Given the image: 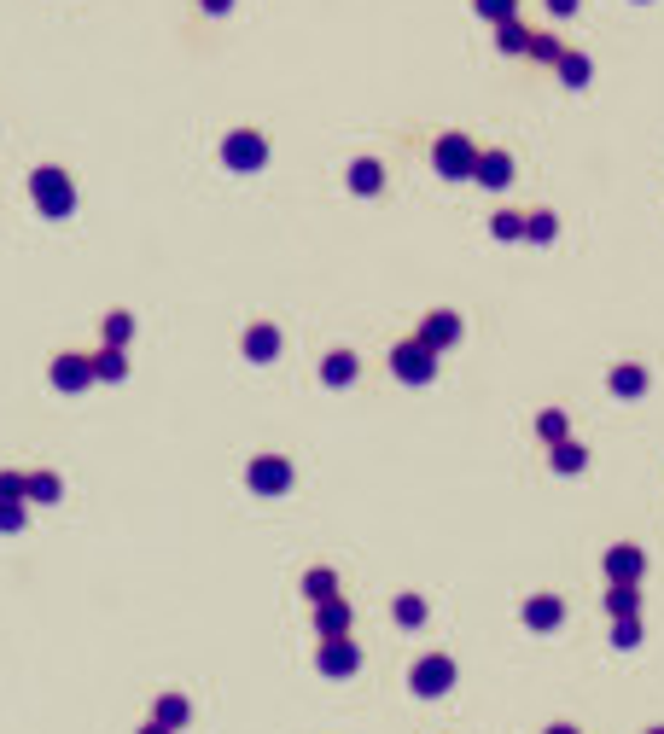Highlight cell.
I'll return each instance as SVG.
<instances>
[{
	"label": "cell",
	"instance_id": "27",
	"mask_svg": "<svg viewBox=\"0 0 664 734\" xmlns=\"http://www.w3.org/2000/svg\"><path fill=\"white\" fill-rule=\"evenodd\" d=\"M30 490V472H0V501H24Z\"/></svg>",
	"mask_w": 664,
	"mask_h": 734
},
{
	"label": "cell",
	"instance_id": "5",
	"mask_svg": "<svg viewBox=\"0 0 664 734\" xmlns=\"http://www.w3.org/2000/svg\"><path fill=\"white\" fill-rule=\"evenodd\" d=\"M245 484H251L257 496H280V490L292 484V461H280V455H257V461L245 467Z\"/></svg>",
	"mask_w": 664,
	"mask_h": 734
},
{
	"label": "cell",
	"instance_id": "9",
	"mask_svg": "<svg viewBox=\"0 0 664 734\" xmlns=\"http://www.w3.org/2000/svg\"><path fill=\"white\" fill-rule=\"evenodd\" d=\"M455 338H461V321H455L449 309H432L426 327H420V344H426V350H443V344H455Z\"/></svg>",
	"mask_w": 664,
	"mask_h": 734
},
{
	"label": "cell",
	"instance_id": "1",
	"mask_svg": "<svg viewBox=\"0 0 664 734\" xmlns=\"http://www.w3.org/2000/svg\"><path fill=\"white\" fill-rule=\"evenodd\" d=\"M30 199L41 204V216H70V210H76V187H70L65 169H35Z\"/></svg>",
	"mask_w": 664,
	"mask_h": 734
},
{
	"label": "cell",
	"instance_id": "37",
	"mask_svg": "<svg viewBox=\"0 0 664 734\" xmlns=\"http://www.w3.org/2000/svg\"><path fill=\"white\" fill-rule=\"evenodd\" d=\"M140 734H169V729H158V723H146V729H140Z\"/></svg>",
	"mask_w": 664,
	"mask_h": 734
},
{
	"label": "cell",
	"instance_id": "18",
	"mask_svg": "<svg viewBox=\"0 0 664 734\" xmlns=\"http://www.w3.org/2000/svg\"><path fill=\"white\" fill-rule=\"evenodd\" d=\"M321 635H350V606L344 601H321Z\"/></svg>",
	"mask_w": 664,
	"mask_h": 734
},
{
	"label": "cell",
	"instance_id": "39",
	"mask_svg": "<svg viewBox=\"0 0 664 734\" xmlns=\"http://www.w3.org/2000/svg\"><path fill=\"white\" fill-rule=\"evenodd\" d=\"M653 734H664V729H653Z\"/></svg>",
	"mask_w": 664,
	"mask_h": 734
},
{
	"label": "cell",
	"instance_id": "6",
	"mask_svg": "<svg viewBox=\"0 0 664 734\" xmlns=\"http://www.w3.org/2000/svg\"><path fill=\"white\" fill-rule=\"evenodd\" d=\"M472 164H478V146H472L466 134H443V140H437V169H443L449 181L472 175Z\"/></svg>",
	"mask_w": 664,
	"mask_h": 734
},
{
	"label": "cell",
	"instance_id": "19",
	"mask_svg": "<svg viewBox=\"0 0 664 734\" xmlns=\"http://www.w3.org/2000/svg\"><path fill=\"white\" fill-rule=\"evenodd\" d=\"M618 397H635V391H647V373L641 367H612V379H606Z\"/></svg>",
	"mask_w": 664,
	"mask_h": 734
},
{
	"label": "cell",
	"instance_id": "26",
	"mask_svg": "<svg viewBox=\"0 0 664 734\" xmlns=\"http://www.w3.org/2000/svg\"><path fill=\"white\" fill-rule=\"evenodd\" d=\"M606 606H612L618 618H630V612H635V583H612V595H606Z\"/></svg>",
	"mask_w": 664,
	"mask_h": 734
},
{
	"label": "cell",
	"instance_id": "17",
	"mask_svg": "<svg viewBox=\"0 0 664 734\" xmlns=\"http://www.w3.org/2000/svg\"><path fill=\"white\" fill-rule=\"evenodd\" d=\"M152 723L175 734L181 723H187V700H181V694H164V700H158V717H152Z\"/></svg>",
	"mask_w": 664,
	"mask_h": 734
},
{
	"label": "cell",
	"instance_id": "15",
	"mask_svg": "<svg viewBox=\"0 0 664 734\" xmlns=\"http://www.w3.org/2000/svg\"><path fill=\"white\" fill-rule=\"evenodd\" d=\"M321 379H327V385H350V379H356V356H350V350H332L327 367H321Z\"/></svg>",
	"mask_w": 664,
	"mask_h": 734
},
{
	"label": "cell",
	"instance_id": "10",
	"mask_svg": "<svg viewBox=\"0 0 664 734\" xmlns=\"http://www.w3.org/2000/svg\"><path fill=\"white\" fill-rule=\"evenodd\" d=\"M472 181H484V187H507V181H513V158H507V152H478Z\"/></svg>",
	"mask_w": 664,
	"mask_h": 734
},
{
	"label": "cell",
	"instance_id": "28",
	"mask_svg": "<svg viewBox=\"0 0 664 734\" xmlns=\"http://www.w3.org/2000/svg\"><path fill=\"white\" fill-rule=\"evenodd\" d=\"M525 47H531L536 59H548V65H560V53H565V47H560V41H554V35H531Z\"/></svg>",
	"mask_w": 664,
	"mask_h": 734
},
{
	"label": "cell",
	"instance_id": "16",
	"mask_svg": "<svg viewBox=\"0 0 664 734\" xmlns=\"http://www.w3.org/2000/svg\"><path fill=\"white\" fill-rule=\"evenodd\" d=\"M88 362H94V379H123V373H129V356H123V350H94Z\"/></svg>",
	"mask_w": 664,
	"mask_h": 734
},
{
	"label": "cell",
	"instance_id": "14",
	"mask_svg": "<svg viewBox=\"0 0 664 734\" xmlns=\"http://www.w3.org/2000/svg\"><path fill=\"white\" fill-rule=\"evenodd\" d=\"M129 338H134V315L111 309V315H105V350H129Z\"/></svg>",
	"mask_w": 664,
	"mask_h": 734
},
{
	"label": "cell",
	"instance_id": "12",
	"mask_svg": "<svg viewBox=\"0 0 664 734\" xmlns=\"http://www.w3.org/2000/svg\"><path fill=\"white\" fill-rule=\"evenodd\" d=\"M245 356H251V362H274V356H280V333H274L268 321H257V327L245 333Z\"/></svg>",
	"mask_w": 664,
	"mask_h": 734
},
{
	"label": "cell",
	"instance_id": "33",
	"mask_svg": "<svg viewBox=\"0 0 664 734\" xmlns=\"http://www.w3.org/2000/svg\"><path fill=\"white\" fill-rule=\"evenodd\" d=\"M478 12H484V18H501V24H507V12H513V0H478Z\"/></svg>",
	"mask_w": 664,
	"mask_h": 734
},
{
	"label": "cell",
	"instance_id": "32",
	"mask_svg": "<svg viewBox=\"0 0 664 734\" xmlns=\"http://www.w3.org/2000/svg\"><path fill=\"white\" fill-rule=\"evenodd\" d=\"M536 432L548 437V443H565V414H542V426Z\"/></svg>",
	"mask_w": 664,
	"mask_h": 734
},
{
	"label": "cell",
	"instance_id": "34",
	"mask_svg": "<svg viewBox=\"0 0 664 734\" xmlns=\"http://www.w3.org/2000/svg\"><path fill=\"white\" fill-rule=\"evenodd\" d=\"M397 618H402V624H420V618H426V606H420V601H402Z\"/></svg>",
	"mask_w": 664,
	"mask_h": 734
},
{
	"label": "cell",
	"instance_id": "7",
	"mask_svg": "<svg viewBox=\"0 0 664 734\" xmlns=\"http://www.w3.org/2000/svg\"><path fill=\"white\" fill-rule=\"evenodd\" d=\"M356 665H362V653L350 647V635H327L321 641V670L327 676H344V670H356Z\"/></svg>",
	"mask_w": 664,
	"mask_h": 734
},
{
	"label": "cell",
	"instance_id": "25",
	"mask_svg": "<svg viewBox=\"0 0 664 734\" xmlns=\"http://www.w3.org/2000/svg\"><path fill=\"white\" fill-rule=\"evenodd\" d=\"M560 76L571 82V88H583V82H589V59H577V53H560Z\"/></svg>",
	"mask_w": 664,
	"mask_h": 734
},
{
	"label": "cell",
	"instance_id": "3",
	"mask_svg": "<svg viewBox=\"0 0 664 734\" xmlns=\"http://www.w3.org/2000/svg\"><path fill=\"white\" fill-rule=\"evenodd\" d=\"M391 367H397V379H408V385H426V379H437V350H426L420 338H408V344L391 350Z\"/></svg>",
	"mask_w": 664,
	"mask_h": 734
},
{
	"label": "cell",
	"instance_id": "24",
	"mask_svg": "<svg viewBox=\"0 0 664 734\" xmlns=\"http://www.w3.org/2000/svg\"><path fill=\"white\" fill-rule=\"evenodd\" d=\"M350 187H356V193H379V164H373V158H362V164L350 169Z\"/></svg>",
	"mask_w": 664,
	"mask_h": 734
},
{
	"label": "cell",
	"instance_id": "23",
	"mask_svg": "<svg viewBox=\"0 0 664 734\" xmlns=\"http://www.w3.org/2000/svg\"><path fill=\"white\" fill-rule=\"evenodd\" d=\"M525 618H531L536 630H548V624H560V601H548V595H542V601L525 606Z\"/></svg>",
	"mask_w": 664,
	"mask_h": 734
},
{
	"label": "cell",
	"instance_id": "22",
	"mask_svg": "<svg viewBox=\"0 0 664 734\" xmlns=\"http://www.w3.org/2000/svg\"><path fill=\"white\" fill-rule=\"evenodd\" d=\"M24 519H30V501H0V531H24Z\"/></svg>",
	"mask_w": 664,
	"mask_h": 734
},
{
	"label": "cell",
	"instance_id": "35",
	"mask_svg": "<svg viewBox=\"0 0 664 734\" xmlns=\"http://www.w3.org/2000/svg\"><path fill=\"white\" fill-rule=\"evenodd\" d=\"M548 12H560L565 18V12H577V0H548Z\"/></svg>",
	"mask_w": 664,
	"mask_h": 734
},
{
	"label": "cell",
	"instance_id": "20",
	"mask_svg": "<svg viewBox=\"0 0 664 734\" xmlns=\"http://www.w3.org/2000/svg\"><path fill=\"white\" fill-rule=\"evenodd\" d=\"M332 589H338V577H332V571H309V577H303V595H309L315 606H321V601H338Z\"/></svg>",
	"mask_w": 664,
	"mask_h": 734
},
{
	"label": "cell",
	"instance_id": "21",
	"mask_svg": "<svg viewBox=\"0 0 664 734\" xmlns=\"http://www.w3.org/2000/svg\"><path fill=\"white\" fill-rule=\"evenodd\" d=\"M554 467H560V472H583V467H589V449H583V443H554Z\"/></svg>",
	"mask_w": 664,
	"mask_h": 734
},
{
	"label": "cell",
	"instance_id": "4",
	"mask_svg": "<svg viewBox=\"0 0 664 734\" xmlns=\"http://www.w3.org/2000/svg\"><path fill=\"white\" fill-rule=\"evenodd\" d=\"M47 379H53V391L76 397V391H88V385H94V362H88V356H76V350H65V356H53Z\"/></svg>",
	"mask_w": 664,
	"mask_h": 734
},
{
	"label": "cell",
	"instance_id": "38",
	"mask_svg": "<svg viewBox=\"0 0 664 734\" xmlns=\"http://www.w3.org/2000/svg\"><path fill=\"white\" fill-rule=\"evenodd\" d=\"M548 734H577V729H565V723H560V729H548Z\"/></svg>",
	"mask_w": 664,
	"mask_h": 734
},
{
	"label": "cell",
	"instance_id": "30",
	"mask_svg": "<svg viewBox=\"0 0 664 734\" xmlns=\"http://www.w3.org/2000/svg\"><path fill=\"white\" fill-rule=\"evenodd\" d=\"M525 41H531V35L519 30V24H513V18H507V24H501V53H525Z\"/></svg>",
	"mask_w": 664,
	"mask_h": 734
},
{
	"label": "cell",
	"instance_id": "2",
	"mask_svg": "<svg viewBox=\"0 0 664 734\" xmlns=\"http://www.w3.org/2000/svg\"><path fill=\"white\" fill-rule=\"evenodd\" d=\"M268 158V140L257 129H233L228 140H222V164L239 169V175H251V169H263Z\"/></svg>",
	"mask_w": 664,
	"mask_h": 734
},
{
	"label": "cell",
	"instance_id": "8",
	"mask_svg": "<svg viewBox=\"0 0 664 734\" xmlns=\"http://www.w3.org/2000/svg\"><path fill=\"white\" fill-rule=\"evenodd\" d=\"M449 682H455L449 659H420L414 665V694H449Z\"/></svg>",
	"mask_w": 664,
	"mask_h": 734
},
{
	"label": "cell",
	"instance_id": "11",
	"mask_svg": "<svg viewBox=\"0 0 664 734\" xmlns=\"http://www.w3.org/2000/svg\"><path fill=\"white\" fill-rule=\"evenodd\" d=\"M606 577H612V583H635V577H641V548L618 542V548L606 554Z\"/></svg>",
	"mask_w": 664,
	"mask_h": 734
},
{
	"label": "cell",
	"instance_id": "13",
	"mask_svg": "<svg viewBox=\"0 0 664 734\" xmlns=\"http://www.w3.org/2000/svg\"><path fill=\"white\" fill-rule=\"evenodd\" d=\"M59 496H65L59 472H30V490H24V501H41V507H53Z\"/></svg>",
	"mask_w": 664,
	"mask_h": 734
},
{
	"label": "cell",
	"instance_id": "31",
	"mask_svg": "<svg viewBox=\"0 0 664 734\" xmlns=\"http://www.w3.org/2000/svg\"><path fill=\"white\" fill-rule=\"evenodd\" d=\"M496 234H501V239H519V234H525V216H513V210H501V216H496Z\"/></svg>",
	"mask_w": 664,
	"mask_h": 734
},
{
	"label": "cell",
	"instance_id": "36",
	"mask_svg": "<svg viewBox=\"0 0 664 734\" xmlns=\"http://www.w3.org/2000/svg\"><path fill=\"white\" fill-rule=\"evenodd\" d=\"M199 6H204V12H228L233 0H199Z\"/></svg>",
	"mask_w": 664,
	"mask_h": 734
},
{
	"label": "cell",
	"instance_id": "29",
	"mask_svg": "<svg viewBox=\"0 0 664 734\" xmlns=\"http://www.w3.org/2000/svg\"><path fill=\"white\" fill-rule=\"evenodd\" d=\"M525 239H554V216H548V210L525 216Z\"/></svg>",
	"mask_w": 664,
	"mask_h": 734
}]
</instances>
